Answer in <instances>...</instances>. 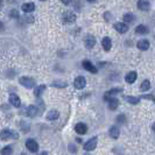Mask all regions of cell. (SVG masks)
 Here are the masks:
<instances>
[{"label":"cell","instance_id":"cell-1","mask_svg":"<svg viewBox=\"0 0 155 155\" xmlns=\"http://www.w3.org/2000/svg\"><path fill=\"white\" fill-rule=\"evenodd\" d=\"M26 147L28 148L29 152H32V153H36V152L39 150V145H38V142H36L35 140H33V139H29V140L26 141Z\"/></svg>","mask_w":155,"mask_h":155},{"label":"cell","instance_id":"cell-2","mask_svg":"<svg viewBox=\"0 0 155 155\" xmlns=\"http://www.w3.org/2000/svg\"><path fill=\"white\" fill-rule=\"evenodd\" d=\"M20 83H21V85H23L25 87H28V89L33 87L34 84H35L34 79L33 78H29V77H21L20 78Z\"/></svg>","mask_w":155,"mask_h":155},{"label":"cell","instance_id":"cell-3","mask_svg":"<svg viewBox=\"0 0 155 155\" xmlns=\"http://www.w3.org/2000/svg\"><path fill=\"white\" fill-rule=\"evenodd\" d=\"M97 138L95 137V138H92V139H90L85 145H84V149L85 150H94L96 147H97Z\"/></svg>","mask_w":155,"mask_h":155},{"label":"cell","instance_id":"cell-4","mask_svg":"<svg viewBox=\"0 0 155 155\" xmlns=\"http://www.w3.org/2000/svg\"><path fill=\"white\" fill-rule=\"evenodd\" d=\"M74 85H75V87H76V89L82 90V89H84V87H85V85H86V81H85V78H84V77L79 76V77H77V78L75 79Z\"/></svg>","mask_w":155,"mask_h":155},{"label":"cell","instance_id":"cell-5","mask_svg":"<svg viewBox=\"0 0 155 155\" xmlns=\"http://www.w3.org/2000/svg\"><path fill=\"white\" fill-rule=\"evenodd\" d=\"M84 43H85V47L87 49H92L96 44V39L94 36H91V35H87L85 38V40H84Z\"/></svg>","mask_w":155,"mask_h":155},{"label":"cell","instance_id":"cell-6","mask_svg":"<svg viewBox=\"0 0 155 155\" xmlns=\"http://www.w3.org/2000/svg\"><path fill=\"white\" fill-rule=\"evenodd\" d=\"M83 67H84L85 70L90 71L91 74H96V72H97V68H96L94 64H92L90 61H83Z\"/></svg>","mask_w":155,"mask_h":155},{"label":"cell","instance_id":"cell-7","mask_svg":"<svg viewBox=\"0 0 155 155\" xmlns=\"http://www.w3.org/2000/svg\"><path fill=\"white\" fill-rule=\"evenodd\" d=\"M114 28H115V30L117 32H119V33H126L127 30H128V27L126 26V23H124V22H117V23H114Z\"/></svg>","mask_w":155,"mask_h":155},{"label":"cell","instance_id":"cell-8","mask_svg":"<svg viewBox=\"0 0 155 155\" xmlns=\"http://www.w3.org/2000/svg\"><path fill=\"white\" fill-rule=\"evenodd\" d=\"M138 8L141 11H148L150 8V3L147 0H140V1H138Z\"/></svg>","mask_w":155,"mask_h":155},{"label":"cell","instance_id":"cell-9","mask_svg":"<svg viewBox=\"0 0 155 155\" xmlns=\"http://www.w3.org/2000/svg\"><path fill=\"white\" fill-rule=\"evenodd\" d=\"M75 131H76L78 134H85L86 131H87V127H86L85 124L79 122V124H77V125L75 126Z\"/></svg>","mask_w":155,"mask_h":155},{"label":"cell","instance_id":"cell-10","mask_svg":"<svg viewBox=\"0 0 155 155\" xmlns=\"http://www.w3.org/2000/svg\"><path fill=\"white\" fill-rule=\"evenodd\" d=\"M102 46H103V49L105 51H109L111 48H112V41L110 38H104L103 41H102Z\"/></svg>","mask_w":155,"mask_h":155},{"label":"cell","instance_id":"cell-11","mask_svg":"<svg viewBox=\"0 0 155 155\" xmlns=\"http://www.w3.org/2000/svg\"><path fill=\"white\" fill-rule=\"evenodd\" d=\"M137 47H138L140 50H147V49L149 48V42H148L147 40L142 39V40L138 41V43H137Z\"/></svg>","mask_w":155,"mask_h":155},{"label":"cell","instance_id":"cell-12","mask_svg":"<svg viewBox=\"0 0 155 155\" xmlns=\"http://www.w3.org/2000/svg\"><path fill=\"white\" fill-rule=\"evenodd\" d=\"M137 77H138L137 72H135V71H131V72H128V74L126 75V77H125V81H126L127 83L132 84V83H134V82H135Z\"/></svg>","mask_w":155,"mask_h":155},{"label":"cell","instance_id":"cell-13","mask_svg":"<svg viewBox=\"0 0 155 155\" xmlns=\"http://www.w3.org/2000/svg\"><path fill=\"white\" fill-rule=\"evenodd\" d=\"M10 102H11V104H12L13 106H15V107H19V106H20V104H21L20 98H19L15 94H12V95L10 96Z\"/></svg>","mask_w":155,"mask_h":155},{"label":"cell","instance_id":"cell-14","mask_svg":"<svg viewBox=\"0 0 155 155\" xmlns=\"http://www.w3.org/2000/svg\"><path fill=\"white\" fill-rule=\"evenodd\" d=\"M22 11L23 12H26V13H29V12H33L34 11V8H35V5L33 4V3H26V4H23L22 5Z\"/></svg>","mask_w":155,"mask_h":155},{"label":"cell","instance_id":"cell-15","mask_svg":"<svg viewBox=\"0 0 155 155\" xmlns=\"http://www.w3.org/2000/svg\"><path fill=\"white\" fill-rule=\"evenodd\" d=\"M59 117V113L56 111V110H51V111H49L48 112V114H47V119L48 120H56L57 118Z\"/></svg>","mask_w":155,"mask_h":155},{"label":"cell","instance_id":"cell-16","mask_svg":"<svg viewBox=\"0 0 155 155\" xmlns=\"http://www.w3.org/2000/svg\"><path fill=\"white\" fill-rule=\"evenodd\" d=\"M12 137V131L11 130H4L0 132V138L3 140H8L10 138Z\"/></svg>","mask_w":155,"mask_h":155},{"label":"cell","instance_id":"cell-17","mask_svg":"<svg viewBox=\"0 0 155 155\" xmlns=\"http://www.w3.org/2000/svg\"><path fill=\"white\" fill-rule=\"evenodd\" d=\"M64 20L67 21V22H74L75 20H76V15L74 14V13H71V12H67V13H64Z\"/></svg>","mask_w":155,"mask_h":155},{"label":"cell","instance_id":"cell-18","mask_svg":"<svg viewBox=\"0 0 155 155\" xmlns=\"http://www.w3.org/2000/svg\"><path fill=\"white\" fill-rule=\"evenodd\" d=\"M135 32H137L138 34H147V33H148V28H147V26H145V25H139V26L135 28Z\"/></svg>","mask_w":155,"mask_h":155},{"label":"cell","instance_id":"cell-19","mask_svg":"<svg viewBox=\"0 0 155 155\" xmlns=\"http://www.w3.org/2000/svg\"><path fill=\"white\" fill-rule=\"evenodd\" d=\"M118 106H119V102H118V99H115V98H111V99L109 100V107H110L111 110H117Z\"/></svg>","mask_w":155,"mask_h":155},{"label":"cell","instance_id":"cell-20","mask_svg":"<svg viewBox=\"0 0 155 155\" xmlns=\"http://www.w3.org/2000/svg\"><path fill=\"white\" fill-rule=\"evenodd\" d=\"M110 135H111V138L117 139V138L119 137V130H118L115 126H112V127L110 128Z\"/></svg>","mask_w":155,"mask_h":155},{"label":"cell","instance_id":"cell-21","mask_svg":"<svg viewBox=\"0 0 155 155\" xmlns=\"http://www.w3.org/2000/svg\"><path fill=\"white\" fill-rule=\"evenodd\" d=\"M36 113H38V110H36L35 106H29V107L27 109V114H28L29 117H34Z\"/></svg>","mask_w":155,"mask_h":155},{"label":"cell","instance_id":"cell-22","mask_svg":"<svg viewBox=\"0 0 155 155\" xmlns=\"http://www.w3.org/2000/svg\"><path fill=\"white\" fill-rule=\"evenodd\" d=\"M140 87H141V90H142V91H147V90L150 87V82H149V81H147V79H146V81H143V82L141 83V86H140Z\"/></svg>","mask_w":155,"mask_h":155},{"label":"cell","instance_id":"cell-23","mask_svg":"<svg viewBox=\"0 0 155 155\" xmlns=\"http://www.w3.org/2000/svg\"><path fill=\"white\" fill-rule=\"evenodd\" d=\"M12 153H13V149L11 146H7L1 150V155H12Z\"/></svg>","mask_w":155,"mask_h":155},{"label":"cell","instance_id":"cell-24","mask_svg":"<svg viewBox=\"0 0 155 155\" xmlns=\"http://www.w3.org/2000/svg\"><path fill=\"white\" fill-rule=\"evenodd\" d=\"M122 19H124V21H126V22H132V21L134 20V15L131 14V13H127V14L124 15Z\"/></svg>","mask_w":155,"mask_h":155},{"label":"cell","instance_id":"cell-25","mask_svg":"<svg viewBox=\"0 0 155 155\" xmlns=\"http://www.w3.org/2000/svg\"><path fill=\"white\" fill-rule=\"evenodd\" d=\"M126 100H127V102H130L131 104H138V103H139V98L131 97V96H127V97H126Z\"/></svg>","mask_w":155,"mask_h":155},{"label":"cell","instance_id":"cell-26","mask_svg":"<svg viewBox=\"0 0 155 155\" xmlns=\"http://www.w3.org/2000/svg\"><path fill=\"white\" fill-rule=\"evenodd\" d=\"M44 89H46V86H44V85H40V86H39V87L35 90V96H39V95H41V92H42Z\"/></svg>","mask_w":155,"mask_h":155},{"label":"cell","instance_id":"cell-27","mask_svg":"<svg viewBox=\"0 0 155 155\" xmlns=\"http://www.w3.org/2000/svg\"><path fill=\"white\" fill-rule=\"evenodd\" d=\"M3 28H4V23L0 22V29H3Z\"/></svg>","mask_w":155,"mask_h":155},{"label":"cell","instance_id":"cell-28","mask_svg":"<svg viewBox=\"0 0 155 155\" xmlns=\"http://www.w3.org/2000/svg\"><path fill=\"white\" fill-rule=\"evenodd\" d=\"M152 128H153V131H154V132H155V122H154V124H153V126H152Z\"/></svg>","mask_w":155,"mask_h":155},{"label":"cell","instance_id":"cell-29","mask_svg":"<svg viewBox=\"0 0 155 155\" xmlns=\"http://www.w3.org/2000/svg\"><path fill=\"white\" fill-rule=\"evenodd\" d=\"M40 155H48V153H46V152H43V153H41Z\"/></svg>","mask_w":155,"mask_h":155},{"label":"cell","instance_id":"cell-30","mask_svg":"<svg viewBox=\"0 0 155 155\" xmlns=\"http://www.w3.org/2000/svg\"><path fill=\"white\" fill-rule=\"evenodd\" d=\"M1 7H3V3H1V1H0V8H1Z\"/></svg>","mask_w":155,"mask_h":155},{"label":"cell","instance_id":"cell-31","mask_svg":"<svg viewBox=\"0 0 155 155\" xmlns=\"http://www.w3.org/2000/svg\"><path fill=\"white\" fill-rule=\"evenodd\" d=\"M21 155H26V154H21Z\"/></svg>","mask_w":155,"mask_h":155}]
</instances>
